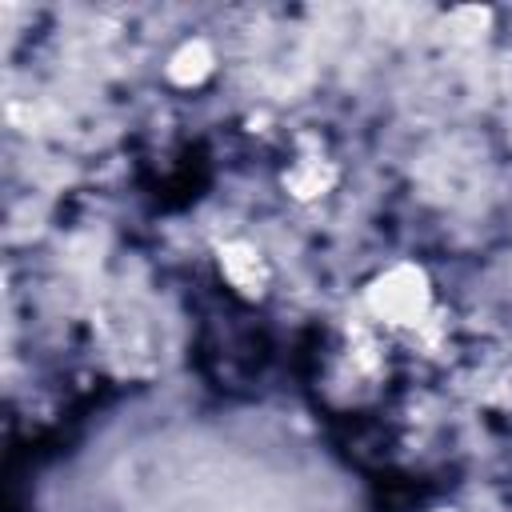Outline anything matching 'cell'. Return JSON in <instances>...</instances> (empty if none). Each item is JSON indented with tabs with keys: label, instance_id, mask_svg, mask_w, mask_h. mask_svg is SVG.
Listing matches in <instances>:
<instances>
[{
	"label": "cell",
	"instance_id": "obj_1",
	"mask_svg": "<svg viewBox=\"0 0 512 512\" xmlns=\"http://www.w3.org/2000/svg\"><path fill=\"white\" fill-rule=\"evenodd\" d=\"M368 312L400 332H416L432 316V288L416 264H392L368 284Z\"/></svg>",
	"mask_w": 512,
	"mask_h": 512
},
{
	"label": "cell",
	"instance_id": "obj_2",
	"mask_svg": "<svg viewBox=\"0 0 512 512\" xmlns=\"http://www.w3.org/2000/svg\"><path fill=\"white\" fill-rule=\"evenodd\" d=\"M220 272H224V280H228L236 292H244V296H260V292L268 288V264H264V256H260L252 244H244V240H232V244L220 248Z\"/></svg>",
	"mask_w": 512,
	"mask_h": 512
},
{
	"label": "cell",
	"instance_id": "obj_3",
	"mask_svg": "<svg viewBox=\"0 0 512 512\" xmlns=\"http://www.w3.org/2000/svg\"><path fill=\"white\" fill-rule=\"evenodd\" d=\"M332 184H336V168H332L328 160H320V156H304V160H296V164L284 172V188H288L296 200H316V196H324Z\"/></svg>",
	"mask_w": 512,
	"mask_h": 512
},
{
	"label": "cell",
	"instance_id": "obj_4",
	"mask_svg": "<svg viewBox=\"0 0 512 512\" xmlns=\"http://www.w3.org/2000/svg\"><path fill=\"white\" fill-rule=\"evenodd\" d=\"M212 72V48L204 40H188L180 44L172 56H168V80L188 88V84H200L204 76Z\"/></svg>",
	"mask_w": 512,
	"mask_h": 512
},
{
	"label": "cell",
	"instance_id": "obj_5",
	"mask_svg": "<svg viewBox=\"0 0 512 512\" xmlns=\"http://www.w3.org/2000/svg\"><path fill=\"white\" fill-rule=\"evenodd\" d=\"M440 512H444V508H440Z\"/></svg>",
	"mask_w": 512,
	"mask_h": 512
}]
</instances>
